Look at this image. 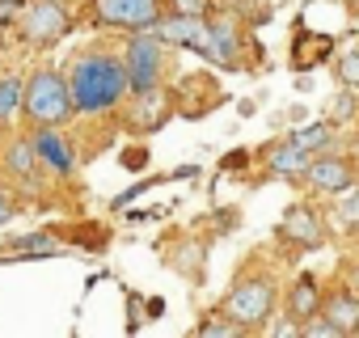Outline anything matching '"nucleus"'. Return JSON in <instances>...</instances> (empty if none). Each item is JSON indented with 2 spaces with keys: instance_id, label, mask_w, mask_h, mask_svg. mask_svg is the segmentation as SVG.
Returning a JSON list of instances; mask_svg holds the SVG:
<instances>
[{
  "instance_id": "nucleus-1",
  "label": "nucleus",
  "mask_w": 359,
  "mask_h": 338,
  "mask_svg": "<svg viewBox=\"0 0 359 338\" xmlns=\"http://www.w3.org/2000/svg\"><path fill=\"white\" fill-rule=\"evenodd\" d=\"M68 89H72V106L76 114H102L110 106H118L131 93V76H127V60L114 55H81L68 72Z\"/></svg>"
},
{
  "instance_id": "nucleus-2",
  "label": "nucleus",
  "mask_w": 359,
  "mask_h": 338,
  "mask_svg": "<svg viewBox=\"0 0 359 338\" xmlns=\"http://www.w3.org/2000/svg\"><path fill=\"white\" fill-rule=\"evenodd\" d=\"M22 110L34 119V127H43V123L60 127L68 114H76L68 76H60V72H51V68H39V72L26 81V106H22Z\"/></svg>"
},
{
  "instance_id": "nucleus-3",
  "label": "nucleus",
  "mask_w": 359,
  "mask_h": 338,
  "mask_svg": "<svg viewBox=\"0 0 359 338\" xmlns=\"http://www.w3.org/2000/svg\"><path fill=\"white\" fill-rule=\"evenodd\" d=\"M233 321H241L245 330H254V325H262L266 317H271V309H275V288L266 283V279H245V283H237L229 296H224V304H220Z\"/></svg>"
},
{
  "instance_id": "nucleus-4",
  "label": "nucleus",
  "mask_w": 359,
  "mask_h": 338,
  "mask_svg": "<svg viewBox=\"0 0 359 338\" xmlns=\"http://www.w3.org/2000/svg\"><path fill=\"white\" fill-rule=\"evenodd\" d=\"M127 76H131V93H148L161 85V39L152 30H135V39L127 43Z\"/></svg>"
},
{
  "instance_id": "nucleus-5",
  "label": "nucleus",
  "mask_w": 359,
  "mask_h": 338,
  "mask_svg": "<svg viewBox=\"0 0 359 338\" xmlns=\"http://www.w3.org/2000/svg\"><path fill=\"white\" fill-rule=\"evenodd\" d=\"M18 30H22L26 43L47 47V43L64 39V30H68V13H64L60 0H30L26 13L18 18Z\"/></svg>"
},
{
  "instance_id": "nucleus-6",
  "label": "nucleus",
  "mask_w": 359,
  "mask_h": 338,
  "mask_svg": "<svg viewBox=\"0 0 359 338\" xmlns=\"http://www.w3.org/2000/svg\"><path fill=\"white\" fill-rule=\"evenodd\" d=\"M152 34L161 43H173V47H191L199 55H208V43H212V22L208 18H191V13H165L152 22Z\"/></svg>"
},
{
  "instance_id": "nucleus-7",
  "label": "nucleus",
  "mask_w": 359,
  "mask_h": 338,
  "mask_svg": "<svg viewBox=\"0 0 359 338\" xmlns=\"http://www.w3.org/2000/svg\"><path fill=\"white\" fill-rule=\"evenodd\" d=\"M161 0H97V22L114 30H152Z\"/></svg>"
},
{
  "instance_id": "nucleus-8",
  "label": "nucleus",
  "mask_w": 359,
  "mask_h": 338,
  "mask_svg": "<svg viewBox=\"0 0 359 338\" xmlns=\"http://www.w3.org/2000/svg\"><path fill=\"white\" fill-rule=\"evenodd\" d=\"M304 178H309L317 191L346 195V191L355 187V169H351V161H342V156H313V165H309Z\"/></svg>"
},
{
  "instance_id": "nucleus-9",
  "label": "nucleus",
  "mask_w": 359,
  "mask_h": 338,
  "mask_svg": "<svg viewBox=\"0 0 359 338\" xmlns=\"http://www.w3.org/2000/svg\"><path fill=\"white\" fill-rule=\"evenodd\" d=\"M5 169L13 174V182L26 187V191H39V187H43V182H39L43 161H39V152H34L30 140H9V148H5Z\"/></svg>"
},
{
  "instance_id": "nucleus-10",
  "label": "nucleus",
  "mask_w": 359,
  "mask_h": 338,
  "mask_svg": "<svg viewBox=\"0 0 359 338\" xmlns=\"http://www.w3.org/2000/svg\"><path fill=\"white\" fill-rule=\"evenodd\" d=\"M30 144H34V152H39L43 169H51V174H72V152H68L64 135H60L51 123H43V127L30 135Z\"/></svg>"
},
{
  "instance_id": "nucleus-11",
  "label": "nucleus",
  "mask_w": 359,
  "mask_h": 338,
  "mask_svg": "<svg viewBox=\"0 0 359 338\" xmlns=\"http://www.w3.org/2000/svg\"><path fill=\"white\" fill-rule=\"evenodd\" d=\"M321 313H325L342 334H359V296H355V292H346V288H342V292H334V296L325 300V309H321Z\"/></svg>"
},
{
  "instance_id": "nucleus-12",
  "label": "nucleus",
  "mask_w": 359,
  "mask_h": 338,
  "mask_svg": "<svg viewBox=\"0 0 359 338\" xmlns=\"http://www.w3.org/2000/svg\"><path fill=\"white\" fill-rule=\"evenodd\" d=\"M309 165H313V152H304L300 144H279L271 148V174H283V178H296V174H309Z\"/></svg>"
},
{
  "instance_id": "nucleus-13",
  "label": "nucleus",
  "mask_w": 359,
  "mask_h": 338,
  "mask_svg": "<svg viewBox=\"0 0 359 338\" xmlns=\"http://www.w3.org/2000/svg\"><path fill=\"white\" fill-rule=\"evenodd\" d=\"M283 233H287V241L321 245V224L313 220V212H309V208H287V216H283Z\"/></svg>"
},
{
  "instance_id": "nucleus-14",
  "label": "nucleus",
  "mask_w": 359,
  "mask_h": 338,
  "mask_svg": "<svg viewBox=\"0 0 359 338\" xmlns=\"http://www.w3.org/2000/svg\"><path fill=\"white\" fill-rule=\"evenodd\" d=\"M140 102V110H131V127L135 131H152V127H161L165 123V97H161V89H148V93H135Z\"/></svg>"
},
{
  "instance_id": "nucleus-15",
  "label": "nucleus",
  "mask_w": 359,
  "mask_h": 338,
  "mask_svg": "<svg viewBox=\"0 0 359 338\" xmlns=\"http://www.w3.org/2000/svg\"><path fill=\"white\" fill-rule=\"evenodd\" d=\"M208 60H216V64H233L237 60V30H233V22H212Z\"/></svg>"
},
{
  "instance_id": "nucleus-16",
  "label": "nucleus",
  "mask_w": 359,
  "mask_h": 338,
  "mask_svg": "<svg viewBox=\"0 0 359 338\" xmlns=\"http://www.w3.org/2000/svg\"><path fill=\"white\" fill-rule=\"evenodd\" d=\"M317 309H321V296H317V283H313L309 275H300V279H296V288H292V296H287V313L304 321V317H313Z\"/></svg>"
},
{
  "instance_id": "nucleus-17",
  "label": "nucleus",
  "mask_w": 359,
  "mask_h": 338,
  "mask_svg": "<svg viewBox=\"0 0 359 338\" xmlns=\"http://www.w3.org/2000/svg\"><path fill=\"white\" fill-rule=\"evenodd\" d=\"M330 47H334V43H330L325 34H300V39H296V51H292V55H296V68L321 64V60L330 55Z\"/></svg>"
},
{
  "instance_id": "nucleus-18",
  "label": "nucleus",
  "mask_w": 359,
  "mask_h": 338,
  "mask_svg": "<svg viewBox=\"0 0 359 338\" xmlns=\"http://www.w3.org/2000/svg\"><path fill=\"white\" fill-rule=\"evenodd\" d=\"M22 106H26V81L22 76H5L0 81V123H9Z\"/></svg>"
},
{
  "instance_id": "nucleus-19",
  "label": "nucleus",
  "mask_w": 359,
  "mask_h": 338,
  "mask_svg": "<svg viewBox=\"0 0 359 338\" xmlns=\"http://www.w3.org/2000/svg\"><path fill=\"white\" fill-rule=\"evenodd\" d=\"M241 330H245V325H241V321H233L224 309H216L212 317H203V321H199V334H203V338H224V334H241Z\"/></svg>"
},
{
  "instance_id": "nucleus-20",
  "label": "nucleus",
  "mask_w": 359,
  "mask_h": 338,
  "mask_svg": "<svg viewBox=\"0 0 359 338\" xmlns=\"http://www.w3.org/2000/svg\"><path fill=\"white\" fill-rule=\"evenodd\" d=\"M330 135H334V127H330V123H313V127L296 131V135H292V144H300L304 152H317V148H325V144H330Z\"/></svg>"
},
{
  "instance_id": "nucleus-21",
  "label": "nucleus",
  "mask_w": 359,
  "mask_h": 338,
  "mask_svg": "<svg viewBox=\"0 0 359 338\" xmlns=\"http://www.w3.org/2000/svg\"><path fill=\"white\" fill-rule=\"evenodd\" d=\"M43 254H55L51 237H22L9 245V258H43Z\"/></svg>"
},
{
  "instance_id": "nucleus-22",
  "label": "nucleus",
  "mask_w": 359,
  "mask_h": 338,
  "mask_svg": "<svg viewBox=\"0 0 359 338\" xmlns=\"http://www.w3.org/2000/svg\"><path fill=\"white\" fill-rule=\"evenodd\" d=\"M300 334H304V338H338L342 330H338V325H334L321 309H317L313 317H304V321H300Z\"/></svg>"
},
{
  "instance_id": "nucleus-23",
  "label": "nucleus",
  "mask_w": 359,
  "mask_h": 338,
  "mask_svg": "<svg viewBox=\"0 0 359 338\" xmlns=\"http://www.w3.org/2000/svg\"><path fill=\"white\" fill-rule=\"evenodd\" d=\"M338 81L351 85V89H359V47H351V51L338 60Z\"/></svg>"
},
{
  "instance_id": "nucleus-24",
  "label": "nucleus",
  "mask_w": 359,
  "mask_h": 338,
  "mask_svg": "<svg viewBox=\"0 0 359 338\" xmlns=\"http://www.w3.org/2000/svg\"><path fill=\"white\" fill-rule=\"evenodd\" d=\"M169 9L173 13H191V18H208L212 0H169Z\"/></svg>"
},
{
  "instance_id": "nucleus-25",
  "label": "nucleus",
  "mask_w": 359,
  "mask_h": 338,
  "mask_svg": "<svg viewBox=\"0 0 359 338\" xmlns=\"http://www.w3.org/2000/svg\"><path fill=\"white\" fill-rule=\"evenodd\" d=\"M338 216H342L346 224H355V229H359V191H346V199L338 203Z\"/></svg>"
},
{
  "instance_id": "nucleus-26",
  "label": "nucleus",
  "mask_w": 359,
  "mask_h": 338,
  "mask_svg": "<svg viewBox=\"0 0 359 338\" xmlns=\"http://www.w3.org/2000/svg\"><path fill=\"white\" fill-rule=\"evenodd\" d=\"M355 114V97H351V85H342V93L334 97V119H351Z\"/></svg>"
},
{
  "instance_id": "nucleus-27",
  "label": "nucleus",
  "mask_w": 359,
  "mask_h": 338,
  "mask_svg": "<svg viewBox=\"0 0 359 338\" xmlns=\"http://www.w3.org/2000/svg\"><path fill=\"white\" fill-rule=\"evenodd\" d=\"M18 5H26V0H0V26L18 18Z\"/></svg>"
},
{
  "instance_id": "nucleus-28",
  "label": "nucleus",
  "mask_w": 359,
  "mask_h": 338,
  "mask_svg": "<svg viewBox=\"0 0 359 338\" xmlns=\"http://www.w3.org/2000/svg\"><path fill=\"white\" fill-rule=\"evenodd\" d=\"M9 220H13V199L0 191V224H9Z\"/></svg>"
},
{
  "instance_id": "nucleus-29",
  "label": "nucleus",
  "mask_w": 359,
  "mask_h": 338,
  "mask_svg": "<svg viewBox=\"0 0 359 338\" xmlns=\"http://www.w3.org/2000/svg\"><path fill=\"white\" fill-rule=\"evenodd\" d=\"M355 283H359V271H355Z\"/></svg>"
}]
</instances>
